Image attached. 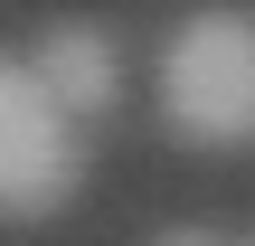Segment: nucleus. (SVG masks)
Listing matches in <instances>:
<instances>
[{"mask_svg":"<svg viewBox=\"0 0 255 246\" xmlns=\"http://www.w3.org/2000/svg\"><path fill=\"white\" fill-rule=\"evenodd\" d=\"M161 123L199 152H246L255 142V19L246 9H199L161 38L151 66Z\"/></svg>","mask_w":255,"mask_h":246,"instance_id":"nucleus-1","label":"nucleus"},{"mask_svg":"<svg viewBox=\"0 0 255 246\" xmlns=\"http://www.w3.org/2000/svg\"><path fill=\"white\" fill-rule=\"evenodd\" d=\"M85 180V123L47 95L28 57L0 47V218H57Z\"/></svg>","mask_w":255,"mask_h":246,"instance_id":"nucleus-2","label":"nucleus"},{"mask_svg":"<svg viewBox=\"0 0 255 246\" xmlns=\"http://www.w3.org/2000/svg\"><path fill=\"white\" fill-rule=\"evenodd\" d=\"M28 66L47 76V95H57L76 123H95V114H114V104H123V47H114L95 19H57V28H38Z\"/></svg>","mask_w":255,"mask_h":246,"instance_id":"nucleus-3","label":"nucleus"},{"mask_svg":"<svg viewBox=\"0 0 255 246\" xmlns=\"http://www.w3.org/2000/svg\"><path fill=\"white\" fill-rule=\"evenodd\" d=\"M151 246H237V237H218V228H161Z\"/></svg>","mask_w":255,"mask_h":246,"instance_id":"nucleus-4","label":"nucleus"},{"mask_svg":"<svg viewBox=\"0 0 255 246\" xmlns=\"http://www.w3.org/2000/svg\"><path fill=\"white\" fill-rule=\"evenodd\" d=\"M246 246H255V237H246Z\"/></svg>","mask_w":255,"mask_h":246,"instance_id":"nucleus-5","label":"nucleus"}]
</instances>
